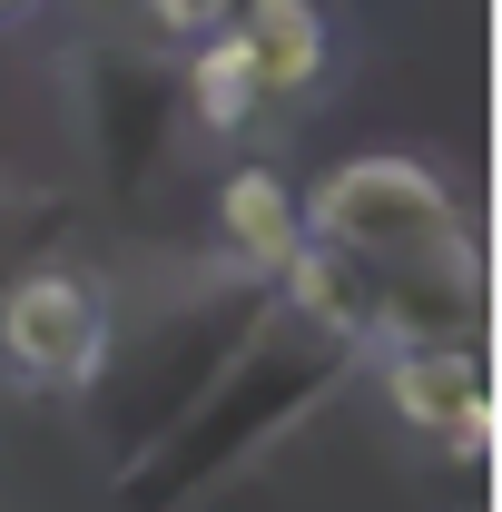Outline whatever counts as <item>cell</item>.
Here are the masks:
<instances>
[{
	"mask_svg": "<svg viewBox=\"0 0 502 512\" xmlns=\"http://www.w3.org/2000/svg\"><path fill=\"white\" fill-rule=\"evenodd\" d=\"M217 227H227V256L256 266V276H276L286 256L306 247V207H296V188H286L276 168H227V188H217Z\"/></svg>",
	"mask_w": 502,
	"mask_h": 512,
	"instance_id": "obj_9",
	"label": "cell"
},
{
	"mask_svg": "<svg viewBox=\"0 0 502 512\" xmlns=\"http://www.w3.org/2000/svg\"><path fill=\"white\" fill-rule=\"evenodd\" d=\"M79 128H89V148H99L119 197H148L188 158V99L138 50H79Z\"/></svg>",
	"mask_w": 502,
	"mask_h": 512,
	"instance_id": "obj_5",
	"label": "cell"
},
{
	"mask_svg": "<svg viewBox=\"0 0 502 512\" xmlns=\"http://www.w3.org/2000/svg\"><path fill=\"white\" fill-rule=\"evenodd\" d=\"M119 335V306L79 266H10L0 276V375L20 394H79Z\"/></svg>",
	"mask_w": 502,
	"mask_h": 512,
	"instance_id": "obj_4",
	"label": "cell"
},
{
	"mask_svg": "<svg viewBox=\"0 0 502 512\" xmlns=\"http://www.w3.org/2000/svg\"><path fill=\"white\" fill-rule=\"evenodd\" d=\"M40 237H60V197L0 188V276H10V266H30V247H40Z\"/></svg>",
	"mask_w": 502,
	"mask_h": 512,
	"instance_id": "obj_11",
	"label": "cell"
},
{
	"mask_svg": "<svg viewBox=\"0 0 502 512\" xmlns=\"http://www.w3.org/2000/svg\"><path fill=\"white\" fill-rule=\"evenodd\" d=\"M20 10H30V0H0V20H20Z\"/></svg>",
	"mask_w": 502,
	"mask_h": 512,
	"instance_id": "obj_13",
	"label": "cell"
},
{
	"mask_svg": "<svg viewBox=\"0 0 502 512\" xmlns=\"http://www.w3.org/2000/svg\"><path fill=\"white\" fill-rule=\"evenodd\" d=\"M345 355H355V345H335V335L296 325L286 306H266V325L217 365V384H207L148 453H128V503L168 512V503H188V493H207V483H227L256 444H276L296 414L325 404V384L345 375Z\"/></svg>",
	"mask_w": 502,
	"mask_h": 512,
	"instance_id": "obj_1",
	"label": "cell"
},
{
	"mask_svg": "<svg viewBox=\"0 0 502 512\" xmlns=\"http://www.w3.org/2000/svg\"><path fill=\"white\" fill-rule=\"evenodd\" d=\"M266 306H276V296H266V276H256V266H227V276H207L197 296L178 286V296L138 325L128 345L109 335L99 375L79 384V394H99V434L119 444V463H128V453H148V444H158V434L197 404V394L217 384V365H227L256 325H266Z\"/></svg>",
	"mask_w": 502,
	"mask_h": 512,
	"instance_id": "obj_2",
	"label": "cell"
},
{
	"mask_svg": "<svg viewBox=\"0 0 502 512\" xmlns=\"http://www.w3.org/2000/svg\"><path fill=\"white\" fill-rule=\"evenodd\" d=\"M227 30L247 40L256 79H266V99L315 89V79H325V60H335V30H325V10H315V0H237V20H227Z\"/></svg>",
	"mask_w": 502,
	"mask_h": 512,
	"instance_id": "obj_8",
	"label": "cell"
},
{
	"mask_svg": "<svg viewBox=\"0 0 502 512\" xmlns=\"http://www.w3.org/2000/svg\"><path fill=\"white\" fill-rule=\"evenodd\" d=\"M227 20H237V0H148V30L178 40V50L207 40V30H227Z\"/></svg>",
	"mask_w": 502,
	"mask_h": 512,
	"instance_id": "obj_12",
	"label": "cell"
},
{
	"mask_svg": "<svg viewBox=\"0 0 502 512\" xmlns=\"http://www.w3.org/2000/svg\"><path fill=\"white\" fill-rule=\"evenodd\" d=\"M296 207H306V237L365 256V266H424V256H463L473 247L453 188H443L434 168H414V158H345V168H325L315 197H296Z\"/></svg>",
	"mask_w": 502,
	"mask_h": 512,
	"instance_id": "obj_3",
	"label": "cell"
},
{
	"mask_svg": "<svg viewBox=\"0 0 502 512\" xmlns=\"http://www.w3.org/2000/svg\"><path fill=\"white\" fill-rule=\"evenodd\" d=\"M178 99H188V128H207V138H237V128L266 109V79H256L247 40H237V30H207V40H188V79H178Z\"/></svg>",
	"mask_w": 502,
	"mask_h": 512,
	"instance_id": "obj_10",
	"label": "cell"
},
{
	"mask_svg": "<svg viewBox=\"0 0 502 512\" xmlns=\"http://www.w3.org/2000/svg\"><path fill=\"white\" fill-rule=\"evenodd\" d=\"M276 306L296 325H315V335H335V345H375V266L325 247V237H306L276 266Z\"/></svg>",
	"mask_w": 502,
	"mask_h": 512,
	"instance_id": "obj_7",
	"label": "cell"
},
{
	"mask_svg": "<svg viewBox=\"0 0 502 512\" xmlns=\"http://www.w3.org/2000/svg\"><path fill=\"white\" fill-rule=\"evenodd\" d=\"M384 394L414 434L453 444V463H483L493 444V384H483V345H394L384 355Z\"/></svg>",
	"mask_w": 502,
	"mask_h": 512,
	"instance_id": "obj_6",
	"label": "cell"
}]
</instances>
